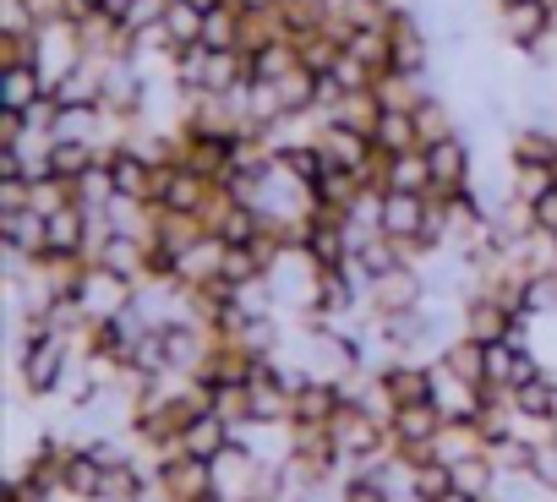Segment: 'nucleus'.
Segmentation results:
<instances>
[{"label":"nucleus","mask_w":557,"mask_h":502,"mask_svg":"<svg viewBox=\"0 0 557 502\" xmlns=\"http://www.w3.org/2000/svg\"><path fill=\"white\" fill-rule=\"evenodd\" d=\"M66 372H72V339L45 334V339L17 344V377H23V393H28V399L61 393V388H66Z\"/></svg>","instance_id":"f257e3e1"},{"label":"nucleus","mask_w":557,"mask_h":502,"mask_svg":"<svg viewBox=\"0 0 557 502\" xmlns=\"http://www.w3.org/2000/svg\"><path fill=\"white\" fill-rule=\"evenodd\" d=\"M329 437H334V448H339V459H345L350 469H367V464H377L383 453H394L388 426H383L377 415H367L361 404H345V410L329 421Z\"/></svg>","instance_id":"f03ea898"},{"label":"nucleus","mask_w":557,"mask_h":502,"mask_svg":"<svg viewBox=\"0 0 557 502\" xmlns=\"http://www.w3.org/2000/svg\"><path fill=\"white\" fill-rule=\"evenodd\" d=\"M88 61V45H83V28L66 17V23H45L34 34V66L45 77V88H55L66 72H77Z\"/></svg>","instance_id":"7ed1b4c3"},{"label":"nucleus","mask_w":557,"mask_h":502,"mask_svg":"<svg viewBox=\"0 0 557 502\" xmlns=\"http://www.w3.org/2000/svg\"><path fill=\"white\" fill-rule=\"evenodd\" d=\"M72 296L83 301V312H88L94 323H110V317H121V312L137 301V285H132V279H121V274H115V268H104V263H83V274H77Z\"/></svg>","instance_id":"20e7f679"},{"label":"nucleus","mask_w":557,"mask_h":502,"mask_svg":"<svg viewBox=\"0 0 557 502\" xmlns=\"http://www.w3.org/2000/svg\"><path fill=\"white\" fill-rule=\"evenodd\" d=\"M443 410L426 399V404H399L394 410V421H388V437H394V448L410 459V464H421V459H437L432 453V442L443 437Z\"/></svg>","instance_id":"39448f33"},{"label":"nucleus","mask_w":557,"mask_h":502,"mask_svg":"<svg viewBox=\"0 0 557 502\" xmlns=\"http://www.w3.org/2000/svg\"><path fill=\"white\" fill-rule=\"evenodd\" d=\"M552 28H557V12L546 7V0H497V34H503L508 50L524 55V50L541 45Z\"/></svg>","instance_id":"423d86ee"},{"label":"nucleus","mask_w":557,"mask_h":502,"mask_svg":"<svg viewBox=\"0 0 557 502\" xmlns=\"http://www.w3.org/2000/svg\"><path fill=\"white\" fill-rule=\"evenodd\" d=\"M426 164H432V197H448L459 186H475V159H470V137L465 131L432 142L426 148Z\"/></svg>","instance_id":"0eeeda50"},{"label":"nucleus","mask_w":557,"mask_h":502,"mask_svg":"<svg viewBox=\"0 0 557 502\" xmlns=\"http://www.w3.org/2000/svg\"><path fill=\"white\" fill-rule=\"evenodd\" d=\"M426 213H432V197H421V191H388L383 197V235L405 246V258H410V246H416Z\"/></svg>","instance_id":"6e6552de"},{"label":"nucleus","mask_w":557,"mask_h":502,"mask_svg":"<svg viewBox=\"0 0 557 502\" xmlns=\"http://www.w3.org/2000/svg\"><path fill=\"white\" fill-rule=\"evenodd\" d=\"M318 148H323V159L339 164V170H361V164L377 159V142H372L367 131L345 126V121H323V126H318Z\"/></svg>","instance_id":"1a4fd4ad"},{"label":"nucleus","mask_w":557,"mask_h":502,"mask_svg":"<svg viewBox=\"0 0 557 502\" xmlns=\"http://www.w3.org/2000/svg\"><path fill=\"white\" fill-rule=\"evenodd\" d=\"M235 442V426L219 415V410H197L186 426H181V453H191V459H219L224 448Z\"/></svg>","instance_id":"9d476101"},{"label":"nucleus","mask_w":557,"mask_h":502,"mask_svg":"<svg viewBox=\"0 0 557 502\" xmlns=\"http://www.w3.org/2000/svg\"><path fill=\"white\" fill-rule=\"evenodd\" d=\"M377 377H383V388L394 393V404H426V399H432V366H426V361L399 355V361H388Z\"/></svg>","instance_id":"9b49d317"},{"label":"nucleus","mask_w":557,"mask_h":502,"mask_svg":"<svg viewBox=\"0 0 557 502\" xmlns=\"http://www.w3.org/2000/svg\"><path fill=\"white\" fill-rule=\"evenodd\" d=\"M339 410H345L339 388H334L329 377H312V382L290 399V426H329Z\"/></svg>","instance_id":"f8f14e48"},{"label":"nucleus","mask_w":557,"mask_h":502,"mask_svg":"<svg viewBox=\"0 0 557 502\" xmlns=\"http://www.w3.org/2000/svg\"><path fill=\"white\" fill-rule=\"evenodd\" d=\"M104 469H110V464H99V459L77 442V448L66 453V464H61V491L77 497V502H99V497H104Z\"/></svg>","instance_id":"ddd939ff"},{"label":"nucleus","mask_w":557,"mask_h":502,"mask_svg":"<svg viewBox=\"0 0 557 502\" xmlns=\"http://www.w3.org/2000/svg\"><path fill=\"white\" fill-rule=\"evenodd\" d=\"M508 164H557V126L524 121L508 131Z\"/></svg>","instance_id":"4468645a"},{"label":"nucleus","mask_w":557,"mask_h":502,"mask_svg":"<svg viewBox=\"0 0 557 502\" xmlns=\"http://www.w3.org/2000/svg\"><path fill=\"white\" fill-rule=\"evenodd\" d=\"M372 142H377V153H410V148H421V131H416V110H383L377 115V126H372Z\"/></svg>","instance_id":"2eb2a0df"},{"label":"nucleus","mask_w":557,"mask_h":502,"mask_svg":"<svg viewBox=\"0 0 557 502\" xmlns=\"http://www.w3.org/2000/svg\"><path fill=\"white\" fill-rule=\"evenodd\" d=\"M50 88L39 77V66H0V110H28L39 104Z\"/></svg>","instance_id":"dca6fc26"},{"label":"nucleus","mask_w":557,"mask_h":502,"mask_svg":"<svg viewBox=\"0 0 557 502\" xmlns=\"http://www.w3.org/2000/svg\"><path fill=\"white\" fill-rule=\"evenodd\" d=\"M50 99L61 104V110H77V104H99L104 99V77H99V66L94 61H83L77 72H66L55 88H50Z\"/></svg>","instance_id":"f3484780"},{"label":"nucleus","mask_w":557,"mask_h":502,"mask_svg":"<svg viewBox=\"0 0 557 502\" xmlns=\"http://www.w3.org/2000/svg\"><path fill=\"white\" fill-rule=\"evenodd\" d=\"M388 191H421V197H432L426 148H410V153H394V159H388Z\"/></svg>","instance_id":"a211bd4d"},{"label":"nucleus","mask_w":557,"mask_h":502,"mask_svg":"<svg viewBox=\"0 0 557 502\" xmlns=\"http://www.w3.org/2000/svg\"><path fill=\"white\" fill-rule=\"evenodd\" d=\"M345 50H350L361 66H372V72H388V66H394V34H388V28H350Z\"/></svg>","instance_id":"6ab92c4d"},{"label":"nucleus","mask_w":557,"mask_h":502,"mask_svg":"<svg viewBox=\"0 0 557 502\" xmlns=\"http://www.w3.org/2000/svg\"><path fill=\"white\" fill-rule=\"evenodd\" d=\"M416 131H421V148H432V142H443V137L459 131V121H454V110H448L443 93L421 99V110H416Z\"/></svg>","instance_id":"aec40b11"},{"label":"nucleus","mask_w":557,"mask_h":502,"mask_svg":"<svg viewBox=\"0 0 557 502\" xmlns=\"http://www.w3.org/2000/svg\"><path fill=\"white\" fill-rule=\"evenodd\" d=\"M202 7H191V0H170V12H164V34H170V45L175 50H186V45H202Z\"/></svg>","instance_id":"412c9836"},{"label":"nucleus","mask_w":557,"mask_h":502,"mask_svg":"<svg viewBox=\"0 0 557 502\" xmlns=\"http://www.w3.org/2000/svg\"><path fill=\"white\" fill-rule=\"evenodd\" d=\"M202 45L208 50H240V12L235 7H219L202 17Z\"/></svg>","instance_id":"4be33fe9"},{"label":"nucleus","mask_w":557,"mask_h":502,"mask_svg":"<svg viewBox=\"0 0 557 502\" xmlns=\"http://www.w3.org/2000/svg\"><path fill=\"white\" fill-rule=\"evenodd\" d=\"M410 491H416L421 502H437L443 491H454V464H443V459H421L416 475H410Z\"/></svg>","instance_id":"5701e85b"},{"label":"nucleus","mask_w":557,"mask_h":502,"mask_svg":"<svg viewBox=\"0 0 557 502\" xmlns=\"http://www.w3.org/2000/svg\"><path fill=\"white\" fill-rule=\"evenodd\" d=\"M513 361H519V350L508 339L486 344V388H508L513 382Z\"/></svg>","instance_id":"b1692460"},{"label":"nucleus","mask_w":557,"mask_h":502,"mask_svg":"<svg viewBox=\"0 0 557 502\" xmlns=\"http://www.w3.org/2000/svg\"><path fill=\"white\" fill-rule=\"evenodd\" d=\"M164 12H170V0H137V7L121 17V28L137 39V34H148V28H159L164 23Z\"/></svg>","instance_id":"393cba45"},{"label":"nucleus","mask_w":557,"mask_h":502,"mask_svg":"<svg viewBox=\"0 0 557 502\" xmlns=\"http://www.w3.org/2000/svg\"><path fill=\"white\" fill-rule=\"evenodd\" d=\"M530 213H535V229H541V235H557V186H552L546 197H535Z\"/></svg>","instance_id":"a878e982"},{"label":"nucleus","mask_w":557,"mask_h":502,"mask_svg":"<svg viewBox=\"0 0 557 502\" xmlns=\"http://www.w3.org/2000/svg\"><path fill=\"white\" fill-rule=\"evenodd\" d=\"M99 12H104V0H72V23H88Z\"/></svg>","instance_id":"bb28decb"},{"label":"nucleus","mask_w":557,"mask_h":502,"mask_svg":"<svg viewBox=\"0 0 557 502\" xmlns=\"http://www.w3.org/2000/svg\"><path fill=\"white\" fill-rule=\"evenodd\" d=\"M230 7H235V12H273L278 0H230Z\"/></svg>","instance_id":"cd10ccee"},{"label":"nucleus","mask_w":557,"mask_h":502,"mask_svg":"<svg viewBox=\"0 0 557 502\" xmlns=\"http://www.w3.org/2000/svg\"><path fill=\"white\" fill-rule=\"evenodd\" d=\"M191 7H202V12H219V7H230V0H191Z\"/></svg>","instance_id":"c85d7f7f"},{"label":"nucleus","mask_w":557,"mask_h":502,"mask_svg":"<svg viewBox=\"0 0 557 502\" xmlns=\"http://www.w3.org/2000/svg\"><path fill=\"white\" fill-rule=\"evenodd\" d=\"M486 502H503V497H486Z\"/></svg>","instance_id":"c756f323"}]
</instances>
